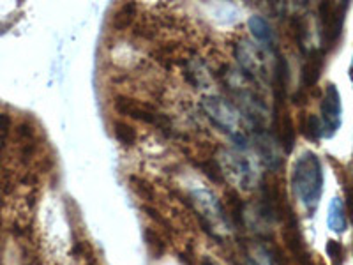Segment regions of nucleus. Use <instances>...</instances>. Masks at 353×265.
<instances>
[{
	"label": "nucleus",
	"instance_id": "423d86ee",
	"mask_svg": "<svg viewBox=\"0 0 353 265\" xmlns=\"http://www.w3.org/2000/svg\"><path fill=\"white\" fill-rule=\"evenodd\" d=\"M248 25H249V30H251V34H253V36L256 37L260 43H263L265 46H272L274 32H272V28H270L269 21L263 20V18L258 17V14H254V17L249 18Z\"/></svg>",
	"mask_w": 353,
	"mask_h": 265
},
{
	"label": "nucleus",
	"instance_id": "39448f33",
	"mask_svg": "<svg viewBox=\"0 0 353 265\" xmlns=\"http://www.w3.org/2000/svg\"><path fill=\"white\" fill-rule=\"evenodd\" d=\"M321 68H323V52H311L307 62L304 66V87L309 88L313 87L318 81L321 75Z\"/></svg>",
	"mask_w": 353,
	"mask_h": 265
},
{
	"label": "nucleus",
	"instance_id": "1a4fd4ad",
	"mask_svg": "<svg viewBox=\"0 0 353 265\" xmlns=\"http://www.w3.org/2000/svg\"><path fill=\"white\" fill-rule=\"evenodd\" d=\"M117 132H119V140L124 141V144H132V140H134V132L128 126L117 124Z\"/></svg>",
	"mask_w": 353,
	"mask_h": 265
},
{
	"label": "nucleus",
	"instance_id": "9d476101",
	"mask_svg": "<svg viewBox=\"0 0 353 265\" xmlns=\"http://www.w3.org/2000/svg\"><path fill=\"white\" fill-rule=\"evenodd\" d=\"M341 246L337 244V242H330L329 244V255L332 260H337V258H341Z\"/></svg>",
	"mask_w": 353,
	"mask_h": 265
},
{
	"label": "nucleus",
	"instance_id": "f03ea898",
	"mask_svg": "<svg viewBox=\"0 0 353 265\" xmlns=\"http://www.w3.org/2000/svg\"><path fill=\"white\" fill-rule=\"evenodd\" d=\"M348 4H329L323 2L320 6V20H321V32H323V43L332 48L337 43L343 32V23H345V12Z\"/></svg>",
	"mask_w": 353,
	"mask_h": 265
},
{
	"label": "nucleus",
	"instance_id": "f257e3e1",
	"mask_svg": "<svg viewBox=\"0 0 353 265\" xmlns=\"http://www.w3.org/2000/svg\"><path fill=\"white\" fill-rule=\"evenodd\" d=\"M292 186L302 205L313 213L323 191V170H321V163L316 154L307 150L295 161L292 172Z\"/></svg>",
	"mask_w": 353,
	"mask_h": 265
},
{
	"label": "nucleus",
	"instance_id": "7ed1b4c3",
	"mask_svg": "<svg viewBox=\"0 0 353 265\" xmlns=\"http://www.w3.org/2000/svg\"><path fill=\"white\" fill-rule=\"evenodd\" d=\"M321 131L323 137H332L341 126V96L336 85L329 84L325 88V96L321 99Z\"/></svg>",
	"mask_w": 353,
	"mask_h": 265
},
{
	"label": "nucleus",
	"instance_id": "0eeeda50",
	"mask_svg": "<svg viewBox=\"0 0 353 265\" xmlns=\"http://www.w3.org/2000/svg\"><path fill=\"white\" fill-rule=\"evenodd\" d=\"M117 108L121 110V112H124V113H129V115L134 117V119H141V121H145V122L159 124V117L154 115L152 112H149V110L143 108V106L137 105V103H132V101L121 99L119 103H117Z\"/></svg>",
	"mask_w": 353,
	"mask_h": 265
},
{
	"label": "nucleus",
	"instance_id": "9b49d317",
	"mask_svg": "<svg viewBox=\"0 0 353 265\" xmlns=\"http://www.w3.org/2000/svg\"><path fill=\"white\" fill-rule=\"evenodd\" d=\"M350 213H352L353 217V191H350Z\"/></svg>",
	"mask_w": 353,
	"mask_h": 265
},
{
	"label": "nucleus",
	"instance_id": "6e6552de",
	"mask_svg": "<svg viewBox=\"0 0 353 265\" xmlns=\"http://www.w3.org/2000/svg\"><path fill=\"white\" fill-rule=\"evenodd\" d=\"M304 132L307 135V138H311V140H318V138L323 137V131H321V122L316 115H309L307 119H305Z\"/></svg>",
	"mask_w": 353,
	"mask_h": 265
},
{
	"label": "nucleus",
	"instance_id": "20e7f679",
	"mask_svg": "<svg viewBox=\"0 0 353 265\" xmlns=\"http://www.w3.org/2000/svg\"><path fill=\"white\" fill-rule=\"evenodd\" d=\"M327 223H329V228L336 233H343L346 230V226H348L345 204H343L341 198H334V200L330 202Z\"/></svg>",
	"mask_w": 353,
	"mask_h": 265
}]
</instances>
